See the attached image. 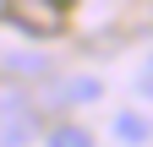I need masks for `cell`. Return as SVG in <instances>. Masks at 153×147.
<instances>
[{"mask_svg":"<svg viewBox=\"0 0 153 147\" xmlns=\"http://www.w3.org/2000/svg\"><path fill=\"white\" fill-rule=\"evenodd\" d=\"M104 87L93 82V76H71V82H60V93H49V104H93Z\"/></svg>","mask_w":153,"mask_h":147,"instance_id":"7a4b0ae2","label":"cell"},{"mask_svg":"<svg viewBox=\"0 0 153 147\" xmlns=\"http://www.w3.org/2000/svg\"><path fill=\"white\" fill-rule=\"evenodd\" d=\"M115 136L126 147H142L153 136V125H148V115H137V109H120V115H115Z\"/></svg>","mask_w":153,"mask_h":147,"instance_id":"6da1fadb","label":"cell"},{"mask_svg":"<svg viewBox=\"0 0 153 147\" xmlns=\"http://www.w3.org/2000/svg\"><path fill=\"white\" fill-rule=\"evenodd\" d=\"M137 93H142V98H153V54H148V65L137 71Z\"/></svg>","mask_w":153,"mask_h":147,"instance_id":"277c9868","label":"cell"},{"mask_svg":"<svg viewBox=\"0 0 153 147\" xmlns=\"http://www.w3.org/2000/svg\"><path fill=\"white\" fill-rule=\"evenodd\" d=\"M44 147H93V136L82 131V125H55Z\"/></svg>","mask_w":153,"mask_h":147,"instance_id":"3957f363","label":"cell"}]
</instances>
